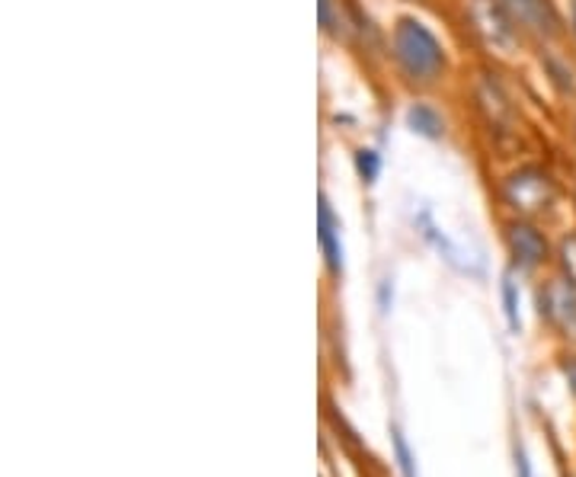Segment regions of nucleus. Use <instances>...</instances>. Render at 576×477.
<instances>
[{
	"label": "nucleus",
	"mask_w": 576,
	"mask_h": 477,
	"mask_svg": "<svg viewBox=\"0 0 576 477\" xmlns=\"http://www.w3.org/2000/svg\"><path fill=\"white\" fill-rule=\"evenodd\" d=\"M384 68L410 97H436L455 80L448 45L420 13H401L384 30Z\"/></svg>",
	"instance_id": "1"
},
{
	"label": "nucleus",
	"mask_w": 576,
	"mask_h": 477,
	"mask_svg": "<svg viewBox=\"0 0 576 477\" xmlns=\"http://www.w3.org/2000/svg\"><path fill=\"white\" fill-rule=\"evenodd\" d=\"M461 94L468 100V112L475 119L477 132L487 138L493 151H509L522 144L525 135V116L522 100L515 97V87L497 62H477L471 74L461 84Z\"/></svg>",
	"instance_id": "2"
},
{
	"label": "nucleus",
	"mask_w": 576,
	"mask_h": 477,
	"mask_svg": "<svg viewBox=\"0 0 576 477\" xmlns=\"http://www.w3.org/2000/svg\"><path fill=\"white\" fill-rule=\"evenodd\" d=\"M455 26L465 42L480 55V62H515L532 52V42L519 30L503 0H448Z\"/></svg>",
	"instance_id": "3"
},
{
	"label": "nucleus",
	"mask_w": 576,
	"mask_h": 477,
	"mask_svg": "<svg viewBox=\"0 0 576 477\" xmlns=\"http://www.w3.org/2000/svg\"><path fill=\"white\" fill-rule=\"evenodd\" d=\"M564 199L561 176L544 161H515L497 176V203L515 218H551Z\"/></svg>",
	"instance_id": "4"
},
{
	"label": "nucleus",
	"mask_w": 576,
	"mask_h": 477,
	"mask_svg": "<svg viewBox=\"0 0 576 477\" xmlns=\"http://www.w3.org/2000/svg\"><path fill=\"white\" fill-rule=\"evenodd\" d=\"M500 238H503V247H507L512 273H539V270L554 263L557 243L547 238L544 225L535 221V218L507 215L503 225H500Z\"/></svg>",
	"instance_id": "5"
},
{
	"label": "nucleus",
	"mask_w": 576,
	"mask_h": 477,
	"mask_svg": "<svg viewBox=\"0 0 576 477\" xmlns=\"http://www.w3.org/2000/svg\"><path fill=\"white\" fill-rule=\"evenodd\" d=\"M519 30L532 42V48L567 42V13L557 0H503Z\"/></svg>",
	"instance_id": "6"
},
{
	"label": "nucleus",
	"mask_w": 576,
	"mask_h": 477,
	"mask_svg": "<svg viewBox=\"0 0 576 477\" xmlns=\"http://www.w3.org/2000/svg\"><path fill=\"white\" fill-rule=\"evenodd\" d=\"M535 307L544 324L564 337V340L576 343V282L564 273H554L544 279L535 292Z\"/></svg>",
	"instance_id": "7"
},
{
	"label": "nucleus",
	"mask_w": 576,
	"mask_h": 477,
	"mask_svg": "<svg viewBox=\"0 0 576 477\" xmlns=\"http://www.w3.org/2000/svg\"><path fill=\"white\" fill-rule=\"evenodd\" d=\"M532 52H535V62L542 68L547 90L564 106H576V58L570 55V48H564V42H551Z\"/></svg>",
	"instance_id": "8"
},
{
	"label": "nucleus",
	"mask_w": 576,
	"mask_h": 477,
	"mask_svg": "<svg viewBox=\"0 0 576 477\" xmlns=\"http://www.w3.org/2000/svg\"><path fill=\"white\" fill-rule=\"evenodd\" d=\"M404 126L423 141H445L448 138V116L433 97H413L404 109Z\"/></svg>",
	"instance_id": "9"
},
{
	"label": "nucleus",
	"mask_w": 576,
	"mask_h": 477,
	"mask_svg": "<svg viewBox=\"0 0 576 477\" xmlns=\"http://www.w3.org/2000/svg\"><path fill=\"white\" fill-rule=\"evenodd\" d=\"M317 240H320V253H324V267L327 273L339 279L343 275V225L339 215L334 212V205L327 199V193H320L317 203Z\"/></svg>",
	"instance_id": "10"
},
{
	"label": "nucleus",
	"mask_w": 576,
	"mask_h": 477,
	"mask_svg": "<svg viewBox=\"0 0 576 477\" xmlns=\"http://www.w3.org/2000/svg\"><path fill=\"white\" fill-rule=\"evenodd\" d=\"M500 299H503V317H507L509 330L522 334V295H519V282L515 275L507 273L500 279Z\"/></svg>",
	"instance_id": "11"
},
{
	"label": "nucleus",
	"mask_w": 576,
	"mask_h": 477,
	"mask_svg": "<svg viewBox=\"0 0 576 477\" xmlns=\"http://www.w3.org/2000/svg\"><path fill=\"white\" fill-rule=\"evenodd\" d=\"M352 167H356V176H359L366 186L378 183V176H381V154H378V148H372V144H359L356 154H352Z\"/></svg>",
	"instance_id": "12"
},
{
	"label": "nucleus",
	"mask_w": 576,
	"mask_h": 477,
	"mask_svg": "<svg viewBox=\"0 0 576 477\" xmlns=\"http://www.w3.org/2000/svg\"><path fill=\"white\" fill-rule=\"evenodd\" d=\"M554 263H557V273H564L567 279L576 282V231L564 235L557 240V253H554Z\"/></svg>",
	"instance_id": "13"
},
{
	"label": "nucleus",
	"mask_w": 576,
	"mask_h": 477,
	"mask_svg": "<svg viewBox=\"0 0 576 477\" xmlns=\"http://www.w3.org/2000/svg\"><path fill=\"white\" fill-rule=\"evenodd\" d=\"M391 443H394V458H398L401 475L420 477V471H416V458H413V452H410V445L407 440H404V433H401V426H391Z\"/></svg>",
	"instance_id": "14"
},
{
	"label": "nucleus",
	"mask_w": 576,
	"mask_h": 477,
	"mask_svg": "<svg viewBox=\"0 0 576 477\" xmlns=\"http://www.w3.org/2000/svg\"><path fill=\"white\" fill-rule=\"evenodd\" d=\"M515 477H532V462L522 445H515Z\"/></svg>",
	"instance_id": "15"
},
{
	"label": "nucleus",
	"mask_w": 576,
	"mask_h": 477,
	"mask_svg": "<svg viewBox=\"0 0 576 477\" xmlns=\"http://www.w3.org/2000/svg\"><path fill=\"white\" fill-rule=\"evenodd\" d=\"M561 372H564L567 384H570V391L576 394V356H564V359H561Z\"/></svg>",
	"instance_id": "16"
},
{
	"label": "nucleus",
	"mask_w": 576,
	"mask_h": 477,
	"mask_svg": "<svg viewBox=\"0 0 576 477\" xmlns=\"http://www.w3.org/2000/svg\"><path fill=\"white\" fill-rule=\"evenodd\" d=\"M567 39H574L576 52V0H567Z\"/></svg>",
	"instance_id": "17"
},
{
	"label": "nucleus",
	"mask_w": 576,
	"mask_h": 477,
	"mask_svg": "<svg viewBox=\"0 0 576 477\" xmlns=\"http://www.w3.org/2000/svg\"><path fill=\"white\" fill-rule=\"evenodd\" d=\"M567 132H570V141L576 148V106H570V116H567Z\"/></svg>",
	"instance_id": "18"
},
{
	"label": "nucleus",
	"mask_w": 576,
	"mask_h": 477,
	"mask_svg": "<svg viewBox=\"0 0 576 477\" xmlns=\"http://www.w3.org/2000/svg\"><path fill=\"white\" fill-rule=\"evenodd\" d=\"M401 3H410V7H433L436 0H401Z\"/></svg>",
	"instance_id": "19"
}]
</instances>
